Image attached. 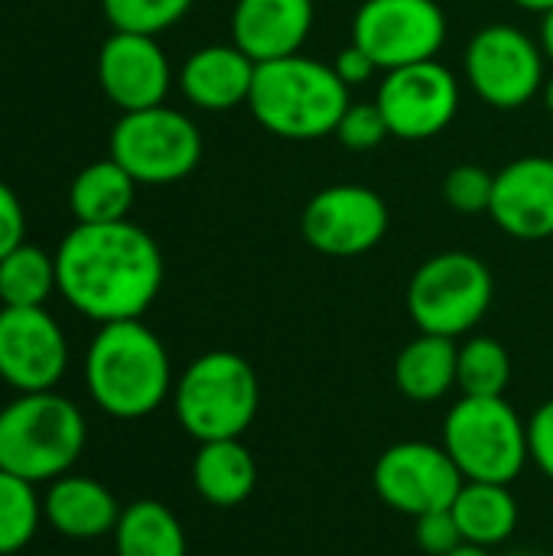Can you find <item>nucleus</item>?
Wrapping results in <instances>:
<instances>
[{"instance_id":"nucleus-10","label":"nucleus","mask_w":553,"mask_h":556,"mask_svg":"<svg viewBox=\"0 0 553 556\" xmlns=\"http://www.w3.org/2000/svg\"><path fill=\"white\" fill-rule=\"evenodd\" d=\"M466 78L486 104L515 111L544 88V49L512 23H489L466 46Z\"/></svg>"},{"instance_id":"nucleus-34","label":"nucleus","mask_w":553,"mask_h":556,"mask_svg":"<svg viewBox=\"0 0 553 556\" xmlns=\"http://www.w3.org/2000/svg\"><path fill=\"white\" fill-rule=\"evenodd\" d=\"M332 68H336V75H339L349 88H352V85H365V81L378 72V65H375L355 42H349V46L336 55Z\"/></svg>"},{"instance_id":"nucleus-11","label":"nucleus","mask_w":553,"mask_h":556,"mask_svg":"<svg viewBox=\"0 0 553 556\" xmlns=\"http://www.w3.org/2000/svg\"><path fill=\"white\" fill-rule=\"evenodd\" d=\"M372 482L378 498L407 518L453 508L460 489L466 485L450 453L443 446L420 443V440H404L388 446L375 463Z\"/></svg>"},{"instance_id":"nucleus-22","label":"nucleus","mask_w":553,"mask_h":556,"mask_svg":"<svg viewBox=\"0 0 553 556\" xmlns=\"http://www.w3.org/2000/svg\"><path fill=\"white\" fill-rule=\"evenodd\" d=\"M137 179L117 160L88 163L68 186V208L78 225L124 222L134 208Z\"/></svg>"},{"instance_id":"nucleus-39","label":"nucleus","mask_w":553,"mask_h":556,"mask_svg":"<svg viewBox=\"0 0 553 556\" xmlns=\"http://www.w3.org/2000/svg\"><path fill=\"white\" fill-rule=\"evenodd\" d=\"M512 556H528V554H512Z\"/></svg>"},{"instance_id":"nucleus-14","label":"nucleus","mask_w":553,"mask_h":556,"mask_svg":"<svg viewBox=\"0 0 553 556\" xmlns=\"http://www.w3.org/2000/svg\"><path fill=\"white\" fill-rule=\"evenodd\" d=\"M68 368V342L46 306L0 309V381L20 394L52 391Z\"/></svg>"},{"instance_id":"nucleus-12","label":"nucleus","mask_w":553,"mask_h":556,"mask_svg":"<svg viewBox=\"0 0 553 556\" xmlns=\"http://www.w3.org/2000/svg\"><path fill=\"white\" fill-rule=\"evenodd\" d=\"M391 215L385 199L359 182H336L319 189L300 218L303 241L326 257H359L381 244Z\"/></svg>"},{"instance_id":"nucleus-15","label":"nucleus","mask_w":553,"mask_h":556,"mask_svg":"<svg viewBox=\"0 0 553 556\" xmlns=\"http://www.w3.org/2000/svg\"><path fill=\"white\" fill-rule=\"evenodd\" d=\"M169 62L156 36L143 33H111L98 52V81L111 104L127 111H143L163 104L169 91Z\"/></svg>"},{"instance_id":"nucleus-16","label":"nucleus","mask_w":553,"mask_h":556,"mask_svg":"<svg viewBox=\"0 0 553 556\" xmlns=\"http://www.w3.org/2000/svg\"><path fill=\"white\" fill-rule=\"evenodd\" d=\"M492 222L515 241L553 238V160L531 153L495 173Z\"/></svg>"},{"instance_id":"nucleus-18","label":"nucleus","mask_w":553,"mask_h":556,"mask_svg":"<svg viewBox=\"0 0 553 556\" xmlns=\"http://www.w3.org/2000/svg\"><path fill=\"white\" fill-rule=\"evenodd\" d=\"M257 62L241 52L235 42L202 46L196 49L183 68H179V88L183 94L202 108V111H231L238 104H248L254 88Z\"/></svg>"},{"instance_id":"nucleus-29","label":"nucleus","mask_w":553,"mask_h":556,"mask_svg":"<svg viewBox=\"0 0 553 556\" xmlns=\"http://www.w3.org/2000/svg\"><path fill=\"white\" fill-rule=\"evenodd\" d=\"M492 192H495V173L482 166L460 163L443 176V199L460 215H489Z\"/></svg>"},{"instance_id":"nucleus-25","label":"nucleus","mask_w":553,"mask_h":556,"mask_svg":"<svg viewBox=\"0 0 553 556\" xmlns=\"http://www.w3.org/2000/svg\"><path fill=\"white\" fill-rule=\"evenodd\" d=\"M59 290L55 254H46L36 244H20L0 261V303L3 306H46Z\"/></svg>"},{"instance_id":"nucleus-1","label":"nucleus","mask_w":553,"mask_h":556,"mask_svg":"<svg viewBox=\"0 0 553 556\" xmlns=\"http://www.w3.org/2000/svg\"><path fill=\"white\" fill-rule=\"evenodd\" d=\"M55 277L65 303L95 319H140L163 287L160 244L134 222L75 225L55 251Z\"/></svg>"},{"instance_id":"nucleus-7","label":"nucleus","mask_w":553,"mask_h":556,"mask_svg":"<svg viewBox=\"0 0 553 556\" xmlns=\"http://www.w3.org/2000/svg\"><path fill=\"white\" fill-rule=\"evenodd\" d=\"M495 296L492 270L469 251H443L424 261L407 283V313L420 332L466 336L482 323Z\"/></svg>"},{"instance_id":"nucleus-3","label":"nucleus","mask_w":553,"mask_h":556,"mask_svg":"<svg viewBox=\"0 0 553 556\" xmlns=\"http://www.w3.org/2000/svg\"><path fill=\"white\" fill-rule=\"evenodd\" d=\"M349 104V85L336 68L300 52L261 62L248 98L254 121L284 140H319L336 134Z\"/></svg>"},{"instance_id":"nucleus-32","label":"nucleus","mask_w":553,"mask_h":556,"mask_svg":"<svg viewBox=\"0 0 553 556\" xmlns=\"http://www.w3.org/2000/svg\"><path fill=\"white\" fill-rule=\"evenodd\" d=\"M528 456L553 482V401H544L528 420Z\"/></svg>"},{"instance_id":"nucleus-24","label":"nucleus","mask_w":553,"mask_h":556,"mask_svg":"<svg viewBox=\"0 0 553 556\" xmlns=\"http://www.w3.org/2000/svg\"><path fill=\"white\" fill-rule=\"evenodd\" d=\"M114 551L117 556H186V531L163 502L140 498L121 511Z\"/></svg>"},{"instance_id":"nucleus-30","label":"nucleus","mask_w":553,"mask_h":556,"mask_svg":"<svg viewBox=\"0 0 553 556\" xmlns=\"http://www.w3.org/2000/svg\"><path fill=\"white\" fill-rule=\"evenodd\" d=\"M345 150H355V153H368L375 147H381L388 137H391V127L378 108V101H368V104H349L336 134H332Z\"/></svg>"},{"instance_id":"nucleus-6","label":"nucleus","mask_w":553,"mask_h":556,"mask_svg":"<svg viewBox=\"0 0 553 556\" xmlns=\"http://www.w3.org/2000/svg\"><path fill=\"white\" fill-rule=\"evenodd\" d=\"M443 450L466 482L508 485L528 456V424L505 397H463L443 420Z\"/></svg>"},{"instance_id":"nucleus-26","label":"nucleus","mask_w":553,"mask_h":556,"mask_svg":"<svg viewBox=\"0 0 553 556\" xmlns=\"http://www.w3.org/2000/svg\"><path fill=\"white\" fill-rule=\"evenodd\" d=\"M512 381V358L492 336H473L456 355V388L463 397H505Z\"/></svg>"},{"instance_id":"nucleus-27","label":"nucleus","mask_w":553,"mask_h":556,"mask_svg":"<svg viewBox=\"0 0 553 556\" xmlns=\"http://www.w3.org/2000/svg\"><path fill=\"white\" fill-rule=\"evenodd\" d=\"M42 502L36 485L0 469V556L20 554L39 531Z\"/></svg>"},{"instance_id":"nucleus-36","label":"nucleus","mask_w":553,"mask_h":556,"mask_svg":"<svg viewBox=\"0 0 553 556\" xmlns=\"http://www.w3.org/2000/svg\"><path fill=\"white\" fill-rule=\"evenodd\" d=\"M521 10H531V13H548V10H553V0H515Z\"/></svg>"},{"instance_id":"nucleus-2","label":"nucleus","mask_w":553,"mask_h":556,"mask_svg":"<svg viewBox=\"0 0 553 556\" xmlns=\"http://www.w3.org/2000/svg\"><path fill=\"white\" fill-rule=\"evenodd\" d=\"M85 384L108 417H150L173 391L169 352L140 319L104 323L85 355Z\"/></svg>"},{"instance_id":"nucleus-13","label":"nucleus","mask_w":553,"mask_h":556,"mask_svg":"<svg viewBox=\"0 0 553 556\" xmlns=\"http://www.w3.org/2000/svg\"><path fill=\"white\" fill-rule=\"evenodd\" d=\"M375 101L391 127V137L430 140L453 124L460 111V81L443 62L427 59L385 72Z\"/></svg>"},{"instance_id":"nucleus-37","label":"nucleus","mask_w":553,"mask_h":556,"mask_svg":"<svg viewBox=\"0 0 553 556\" xmlns=\"http://www.w3.org/2000/svg\"><path fill=\"white\" fill-rule=\"evenodd\" d=\"M447 556H492V554H489V547H479V544H466V541H463L453 554H447Z\"/></svg>"},{"instance_id":"nucleus-38","label":"nucleus","mask_w":553,"mask_h":556,"mask_svg":"<svg viewBox=\"0 0 553 556\" xmlns=\"http://www.w3.org/2000/svg\"><path fill=\"white\" fill-rule=\"evenodd\" d=\"M541 91H544V108L553 114V75L544 81V88H541Z\"/></svg>"},{"instance_id":"nucleus-8","label":"nucleus","mask_w":553,"mask_h":556,"mask_svg":"<svg viewBox=\"0 0 553 556\" xmlns=\"http://www.w3.org/2000/svg\"><path fill=\"white\" fill-rule=\"evenodd\" d=\"M111 160L137 182L169 186L199 166L202 134L183 111L166 104L127 111L111 130Z\"/></svg>"},{"instance_id":"nucleus-9","label":"nucleus","mask_w":553,"mask_h":556,"mask_svg":"<svg viewBox=\"0 0 553 556\" xmlns=\"http://www.w3.org/2000/svg\"><path fill=\"white\" fill-rule=\"evenodd\" d=\"M352 42L378 72L427 62L447 42V13L437 0H365L352 20Z\"/></svg>"},{"instance_id":"nucleus-4","label":"nucleus","mask_w":553,"mask_h":556,"mask_svg":"<svg viewBox=\"0 0 553 556\" xmlns=\"http://www.w3.org/2000/svg\"><path fill=\"white\" fill-rule=\"evenodd\" d=\"M88 440L75 401L55 391L20 394L0 410V469L39 485L68 476Z\"/></svg>"},{"instance_id":"nucleus-28","label":"nucleus","mask_w":553,"mask_h":556,"mask_svg":"<svg viewBox=\"0 0 553 556\" xmlns=\"http://www.w3.org/2000/svg\"><path fill=\"white\" fill-rule=\"evenodd\" d=\"M192 0H101L108 23L117 33L160 36L189 13Z\"/></svg>"},{"instance_id":"nucleus-23","label":"nucleus","mask_w":553,"mask_h":556,"mask_svg":"<svg viewBox=\"0 0 553 556\" xmlns=\"http://www.w3.org/2000/svg\"><path fill=\"white\" fill-rule=\"evenodd\" d=\"M450 511L463 541L479 547H499L518 528V502L508 485L495 482H466Z\"/></svg>"},{"instance_id":"nucleus-5","label":"nucleus","mask_w":553,"mask_h":556,"mask_svg":"<svg viewBox=\"0 0 553 556\" xmlns=\"http://www.w3.org/2000/svg\"><path fill=\"white\" fill-rule=\"evenodd\" d=\"M261 407V381L238 352L199 355L173 384V410L179 427L199 440H241Z\"/></svg>"},{"instance_id":"nucleus-17","label":"nucleus","mask_w":553,"mask_h":556,"mask_svg":"<svg viewBox=\"0 0 553 556\" xmlns=\"http://www.w3.org/2000/svg\"><path fill=\"white\" fill-rule=\"evenodd\" d=\"M313 0H238L231 13V42L257 65L297 55L313 29Z\"/></svg>"},{"instance_id":"nucleus-19","label":"nucleus","mask_w":553,"mask_h":556,"mask_svg":"<svg viewBox=\"0 0 553 556\" xmlns=\"http://www.w3.org/2000/svg\"><path fill=\"white\" fill-rule=\"evenodd\" d=\"M117 498L88 476H62L49 482L42 498V518L68 541H98L104 534H114L121 518Z\"/></svg>"},{"instance_id":"nucleus-31","label":"nucleus","mask_w":553,"mask_h":556,"mask_svg":"<svg viewBox=\"0 0 553 556\" xmlns=\"http://www.w3.org/2000/svg\"><path fill=\"white\" fill-rule=\"evenodd\" d=\"M414 541L424 554L447 556L463 544V534H460L453 511L443 508V511H430V515L414 518Z\"/></svg>"},{"instance_id":"nucleus-21","label":"nucleus","mask_w":553,"mask_h":556,"mask_svg":"<svg viewBox=\"0 0 553 556\" xmlns=\"http://www.w3.org/2000/svg\"><path fill=\"white\" fill-rule=\"evenodd\" d=\"M460 345L447 336L420 332L394 358V384L414 404H433L456 388Z\"/></svg>"},{"instance_id":"nucleus-20","label":"nucleus","mask_w":553,"mask_h":556,"mask_svg":"<svg viewBox=\"0 0 553 556\" xmlns=\"http://www.w3.org/2000/svg\"><path fill=\"white\" fill-rule=\"evenodd\" d=\"M192 485L212 508H238L257 485V463L241 440L199 443L192 459Z\"/></svg>"},{"instance_id":"nucleus-33","label":"nucleus","mask_w":553,"mask_h":556,"mask_svg":"<svg viewBox=\"0 0 553 556\" xmlns=\"http://www.w3.org/2000/svg\"><path fill=\"white\" fill-rule=\"evenodd\" d=\"M26 238V215H23V205L16 199V192L0 182V261L16 251Z\"/></svg>"},{"instance_id":"nucleus-35","label":"nucleus","mask_w":553,"mask_h":556,"mask_svg":"<svg viewBox=\"0 0 553 556\" xmlns=\"http://www.w3.org/2000/svg\"><path fill=\"white\" fill-rule=\"evenodd\" d=\"M541 49H544V55L553 62V10L544 13V23H541Z\"/></svg>"}]
</instances>
